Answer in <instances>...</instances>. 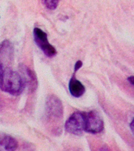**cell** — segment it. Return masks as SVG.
Listing matches in <instances>:
<instances>
[{
    "label": "cell",
    "mask_w": 134,
    "mask_h": 151,
    "mask_svg": "<svg viewBox=\"0 0 134 151\" xmlns=\"http://www.w3.org/2000/svg\"><path fill=\"white\" fill-rule=\"evenodd\" d=\"M130 128H131L132 132H133V134H134V124H130Z\"/></svg>",
    "instance_id": "5bb4252c"
},
{
    "label": "cell",
    "mask_w": 134,
    "mask_h": 151,
    "mask_svg": "<svg viewBox=\"0 0 134 151\" xmlns=\"http://www.w3.org/2000/svg\"><path fill=\"white\" fill-rule=\"evenodd\" d=\"M14 57V47L9 40L0 42V65L9 63Z\"/></svg>",
    "instance_id": "52a82bcc"
},
{
    "label": "cell",
    "mask_w": 134,
    "mask_h": 151,
    "mask_svg": "<svg viewBox=\"0 0 134 151\" xmlns=\"http://www.w3.org/2000/svg\"><path fill=\"white\" fill-rule=\"evenodd\" d=\"M60 0H42V3L47 9H55L58 6Z\"/></svg>",
    "instance_id": "30bf717a"
},
{
    "label": "cell",
    "mask_w": 134,
    "mask_h": 151,
    "mask_svg": "<svg viewBox=\"0 0 134 151\" xmlns=\"http://www.w3.org/2000/svg\"><path fill=\"white\" fill-rule=\"evenodd\" d=\"M82 65V62L81 61H78L76 63H75V72L78 71L79 69Z\"/></svg>",
    "instance_id": "8fae6325"
},
{
    "label": "cell",
    "mask_w": 134,
    "mask_h": 151,
    "mask_svg": "<svg viewBox=\"0 0 134 151\" xmlns=\"http://www.w3.org/2000/svg\"><path fill=\"white\" fill-rule=\"evenodd\" d=\"M34 40L37 46L42 50L45 55L49 58L55 56L56 50L48 41L47 34L38 28H34Z\"/></svg>",
    "instance_id": "3957f363"
},
{
    "label": "cell",
    "mask_w": 134,
    "mask_h": 151,
    "mask_svg": "<svg viewBox=\"0 0 134 151\" xmlns=\"http://www.w3.org/2000/svg\"><path fill=\"white\" fill-rule=\"evenodd\" d=\"M65 130L71 134H81L85 130L84 113L75 112L71 114L65 123Z\"/></svg>",
    "instance_id": "277c9868"
},
{
    "label": "cell",
    "mask_w": 134,
    "mask_h": 151,
    "mask_svg": "<svg viewBox=\"0 0 134 151\" xmlns=\"http://www.w3.org/2000/svg\"><path fill=\"white\" fill-rule=\"evenodd\" d=\"M19 69H20V74L23 78L25 87H28L29 91L31 93L35 91L38 87V80L35 73L24 65H21Z\"/></svg>",
    "instance_id": "8992f818"
},
{
    "label": "cell",
    "mask_w": 134,
    "mask_h": 151,
    "mask_svg": "<svg viewBox=\"0 0 134 151\" xmlns=\"http://www.w3.org/2000/svg\"><path fill=\"white\" fill-rule=\"evenodd\" d=\"M128 80H129V82L131 83L132 84L134 85V76H129L128 78Z\"/></svg>",
    "instance_id": "7c38bea8"
},
{
    "label": "cell",
    "mask_w": 134,
    "mask_h": 151,
    "mask_svg": "<svg viewBox=\"0 0 134 151\" xmlns=\"http://www.w3.org/2000/svg\"><path fill=\"white\" fill-rule=\"evenodd\" d=\"M3 71H4V68H3V65H0V80H1V78H2V73H3Z\"/></svg>",
    "instance_id": "4fadbf2b"
},
{
    "label": "cell",
    "mask_w": 134,
    "mask_h": 151,
    "mask_svg": "<svg viewBox=\"0 0 134 151\" xmlns=\"http://www.w3.org/2000/svg\"><path fill=\"white\" fill-rule=\"evenodd\" d=\"M68 87H69V91H70L71 94L75 98H79L83 95L86 91L84 85L75 78V75H73L72 77L71 78Z\"/></svg>",
    "instance_id": "ba28073f"
},
{
    "label": "cell",
    "mask_w": 134,
    "mask_h": 151,
    "mask_svg": "<svg viewBox=\"0 0 134 151\" xmlns=\"http://www.w3.org/2000/svg\"><path fill=\"white\" fill-rule=\"evenodd\" d=\"M131 124H134V119H133V121H132V122H131Z\"/></svg>",
    "instance_id": "9a60e30c"
},
{
    "label": "cell",
    "mask_w": 134,
    "mask_h": 151,
    "mask_svg": "<svg viewBox=\"0 0 134 151\" xmlns=\"http://www.w3.org/2000/svg\"><path fill=\"white\" fill-rule=\"evenodd\" d=\"M46 110L48 116L53 119L61 120L63 117V108L62 102L57 97L49 95L46 102Z\"/></svg>",
    "instance_id": "5b68a950"
},
{
    "label": "cell",
    "mask_w": 134,
    "mask_h": 151,
    "mask_svg": "<svg viewBox=\"0 0 134 151\" xmlns=\"http://www.w3.org/2000/svg\"><path fill=\"white\" fill-rule=\"evenodd\" d=\"M24 87L25 84L20 73L9 68H5L0 80V88L2 91L12 95H19Z\"/></svg>",
    "instance_id": "6da1fadb"
},
{
    "label": "cell",
    "mask_w": 134,
    "mask_h": 151,
    "mask_svg": "<svg viewBox=\"0 0 134 151\" xmlns=\"http://www.w3.org/2000/svg\"><path fill=\"white\" fill-rule=\"evenodd\" d=\"M85 132L97 134L103 130V121L96 111L85 112Z\"/></svg>",
    "instance_id": "7a4b0ae2"
},
{
    "label": "cell",
    "mask_w": 134,
    "mask_h": 151,
    "mask_svg": "<svg viewBox=\"0 0 134 151\" xmlns=\"http://www.w3.org/2000/svg\"><path fill=\"white\" fill-rule=\"evenodd\" d=\"M18 143L14 137L6 134H0V150H15Z\"/></svg>",
    "instance_id": "9c48e42d"
}]
</instances>
